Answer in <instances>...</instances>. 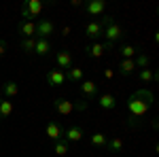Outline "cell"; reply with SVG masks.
Returning <instances> with one entry per match:
<instances>
[{
    "instance_id": "1",
    "label": "cell",
    "mask_w": 159,
    "mask_h": 157,
    "mask_svg": "<svg viewBox=\"0 0 159 157\" xmlns=\"http://www.w3.org/2000/svg\"><path fill=\"white\" fill-rule=\"evenodd\" d=\"M153 102H155L153 91H148V89H138V91H134L132 96L127 98V115H129L127 125L129 127H138L142 123V119L147 117V113L151 110Z\"/></svg>"
},
{
    "instance_id": "2",
    "label": "cell",
    "mask_w": 159,
    "mask_h": 157,
    "mask_svg": "<svg viewBox=\"0 0 159 157\" xmlns=\"http://www.w3.org/2000/svg\"><path fill=\"white\" fill-rule=\"evenodd\" d=\"M102 36L106 38V43L115 45V43H119L125 36V32H123V28L119 24H115L112 17H104L102 19Z\"/></svg>"
},
{
    "instance_id": "3",
    "label": "cell",
    "mask_w": 159,
    "mask_h": 157,
    "mask_svg": "<svg viewBox=\"0 0 159 157\" xmlns=\"http://www.w3.org/2000/svg\"><path fill=\"white\" fill-rule=\"evenodd\" d=\"M45 9V4L40 0H25L21 4V17L24 21H34L36 17H40V13Z\"/></svg>"
},
{
    "instance_id": "4",
    "label": "cell",
    "mask_w": 159,
    "mask_h": 157,
    "mask_svg": "<svg viewBox=\"0 0 159 157\" xmlns=\"http://www.w3.org/2000/svg\"><path fill=\"white\" fill-rule=\"evenodd\" d=\"M112 47L115 45H110V43H91L85 47V53L93 60H100V58H104L106 51H112Z\"/></svg>"
},
{
    "instance_id": "5",
    "label": "cell",
    "mask_w": 159,
    "mask_h": 157,
    "mask_svg": "<svg viewBox=\"0 0 159 157\" xmlns=\"http://www.w3.org/2000/svg\"><path fill=\"white\" fill-rule=\"evenodd\" d=\"M53 109H55V113L61 115V117H70L74 110H76V104L70 102V100H66V98H55V100H53Z\"/></svg>"
},
{
    "instance_id": "6",
    "label": "cell",
    "mask_w": 159,
    "mask_h": 157,
    "mask_svg": "<svg viewBox=\"0 0 159 157\" xmlns=\"http://www.w3.org/2000/svg\"><path fill=\"white\" fill-rule=\"evenodd\" d=\"M45 134H47V138L53 140V142H57V140H64V125H61L60 121L51 119L47 123V127H45Z\"/></svg>"
},
{
    "instance_id": "7",
    "label": "cell",
    "mask_w": 159,
    "mask_h": 157,
    "mask_svg": "<svg viewBox=\"0 0 159 157\" xmlns=\"http://www.w3.org/2000/svg\"><path fill=\"white\" fill-rule=\"evenodd\" d=\"M45 81H47V85H51V87H60L61 83H66V74H64V70H60V68H51V70H47V74H45Z\"/></svg>"
},
{
    "instance_id": "8",
    "label": "cell",
    "mask_w": 159,
    "mask_h": 157,
    "mask_svg": "<svg viewBox=\"0 0 159 157\" xmlns=\"http://www.w3.org/2000/svg\"><path fill=\"white\" fill-rule=\"evenodd\" d=\"M53 32H55L53 21H49V19H40V21H36V38H45V40H47Z\"/></svg>"
},
{
    "instance_id": "9",
    "label": "cell",
    "mask_w": 159,
    "mask_h": 157,
    "mask_svg": "<svg viewBox=\"0 0 159 157\" xmlns=\"http://www.w3.org/2000/svg\"><path fill=\"white\" fill-rule=\"evenodd\" d=\"M64 140L66 142H81L83 140V127H79V125L64 127Z\"/></svg>"
},
{
    "instance_id": "10",
    "label": "cell",
    "mask_w": 159,
    "mask_h": 157,
    "mask_svg": "<svg viewBox=\"0 0 159 157\" xmlns=\"http://www.w3.org/2000/svg\"><path fill=\"white\" fill-rule=\"evenodd\" d=\"M81 91H83L85 100H96V96H98V85H96V81L83 79L81 81Z\"/></svg>"
},
{
    "instance_id": "11",
    "label": "cell",
    "mask_w": 159,
    "mask_h": 157,
    "mask_svg": "<svg viewBox=\"0 0 159 157\" xmlns=\"http://www.w3.org/2000/svg\"><path fill=\"white\" fill-rule=\"evenodd\" d=\"M85 11L91 17H98V15H102V13L106 11V2L104 0H89L85 4Z\"/></svg>"
},
{
    "instance_id": "12",
    "label": "cell",
    "mask_w": 159,
    "mask_h": 157,
    "mask_svg": "<svg viewBox=\"0 0 159 157\" xmlns=\"http://www.w3.org/2000/svg\"><path fill=\"white\" fill-rule=\"evenodd\" d=\"M85 36L91 40V43H98V38L102 36V24L100 21H89L85 25Z\"/></svg>"
},
{
    "instance_id": "13",
    "label": "cell",
    "mask_w": 159,
    "mask_h": 157,
    "mask_svg": "<svg viewBox=\"0 0 159 157\" xmlns=\"http://www.w3.org/2000/svg\"><path fill=\"white\" fill-rule=\"evenodd\" d=\"M17 32L21 38H36V21H21L17 25Z\"/></svg>"
},
{
    "instance_id": "14",
    "label": "cell",
    "mask_w": 159,
    "mask_h": 157,
    "mask_svg": "<svg viewBox=\"0 0 159 157\" xmlns=\"http://www.w3.org/2000/svg\"><path fill=\"white\" fill-rule=\"evenodd\" d=\"M98 106L102 110H112V109H117V98L112 96V94H100L98 96Z\"/></svg>"
},
{
    "instance_id": "15",
    "label": "cell",
    "mask_w": 159,
    "mask_h": 157,
    "mask_svg": "<svg viewBox=\"0 0 159 157\" xmlns=\"http://www.w3.org/2000/svg\"><path fill=\"white\" fill-rule=\"evenodd\" d=\"M55 62H57V66H60L61 70L66 68H72V53L70 51H66V49H61V51H57V55H55Z\"/></svg>"
},
{
    "instance_id": "16",
    "label": "cell",
    "mask_w": 159,
    "mask_h": 157,
    "mask_svg": "<svg viewBox=\"0 0 159 157\" xmlns=\"http://www.w3.org/2000/svg\"><path fill=\"white\" fill-rule=\"evenodd\" d=\"M117 70H119V74H121V76H132V74L136 72L134 60H121L119 64H117Z\"/></svg>"
},
{
    "instance_id": "17",
    "label": "cell",
    "mask_w": 159,
    "mask_h": 157,
    "mask_svg": "<svg viewBox=\"0 0 159 157\" xmlns=\"http://www.w3.org/2000/svg\"><path fill=\"white\" fill-rule=\"evenodd\" d=\"M19 94V85L15 83V81H7V83L2 85V98H7V100H11Z\"/></svg>"
},
{
    "instance_id": "18",
    "label": "cell",
    "mask_w": 159,
    "mask_h": 157,
    "mask_svg": "<svg viewBox=\"0 0 159 157\" xmlns=\"http://www.w3.org/2000/svg\"><path fill=\"white\" fill-rule=\"evenodd\" d=\"M49 51H51L49 40H45V38H36V45H34V55L45 58V55H49Z\"/></svg>"
},
{
    "instance_id": "19",
    "label": "cell",
    "mask_w": 159,
    "mask_h": 157,
    "mask_svg": "<svg viewBox=\"0 0 159 157\" xmlns=\"http://www.w3.org/2000/svg\"><path fill=\"white\" fill-rule=\"evenodd\" d=\"M83 79H85L83 68H68V72H66V81H70V83H81Z\"/></svg>"
},
{
    "instance_id": "20",
    "label": "cell",
    "mask_w": 159,
    "mask_h": 157,
    "mask_svg": "<svg viewBox=\"0 0 159 157\" xmlns=\"http://www.w3.org/2000/svg\"><path fill=\"white\" fill-rule=\"evenodd\" d=\"M136 53H138V49H136L134 45H121V49H119L121 60H134Z\"/></svg>"
},
{
    "instance_id": "21",
    "label": "cell",
    "mask_w": 159,
    "mask_h": 157,
    "mask_svg": "<svg viewBox=\"0 0 159 157\" xmlns=\"http://www.w3.org/2000/svg\"><path fill=\"white\" fill-rule=\"evenodd\" d=\"M138 79L142 81V83H153V81H157V72L155 70H151V68H144V70H140L138 72Z\"/></svg>"
},
{
    "instance_id": "22",
    "label": "cell",
    "mask_w": 159,
    "mask_h": 157,
    "mask_svg": "<svg viewBox=\"0 0 159 157\" xmlns=\"http://www.w3.org/2000/svg\"><path fill=\"white\" fill-rule=\"evenodd\" d=\"M134 64H136V70H138V68L144 70V68H148V64H151V58H148L147 53H136Z\"/></svg>"
},
{
    "instance_id": "23",
    "label": "cell",
    "mask_w": 159,
    "mask_h": 157,
    "mask_svg": "<svg viewBox=\"0 0 159 157\" xmlns=\"http://www.w3.org/2000/svg\"><path fill=\"white\" fill-rule=\"evenodd\" d=\"M11 113H13V102L7 100V98H2L0 100V119H7Z\"/></svg>"
},
{
    "instance_id": "24",
    "label": "cell",
    "mask_w": 159,
    "mask_h": 157,
    "mask_svg": "<svg viewBox=\"0 0 159 157\" xmlns=\"http://www.w3.org/2000/svg\"><path fill=\"white\" fill-rule=\"evenodd\" d=\"M89 142H91L93 146H106V142H108V138H106V136H104L102 132H96L93 136H91V138H89Z\"/></svg>"
},
{
    "instance_id": "25",
    "label": "cell",
    "mask_w": 159,
    "mask_h": 157,
    "mask_svg": "<svg viewBox=\"0 0 159 157\" xmlns=\"http://www.w3.org/2000/svg\"><path fill=\"white\" fill-rule=\"evenodd\" d=\"M106 146H108L110 153H121V151H123V140H121V138H112V140L106 142Z\"/></svg>"
},
{
    "instance_id": "26",
    "label": "cell",
    "mask_w": 159,
    "mask_h": 157,
    "mask_svg": "<svg viewBox=\"0 0 159 157\" xmlns=\"http://www.w3.org/2000/svg\"><path fill=\"white\" fill-rule=\"evenodd\" d=\"M53 151H55V155L64 157L66 153H68V142H66V140H57V142H55V146H53Z\"/></svg>"
},
{
    "instance_id": "27",
    "label": "cell",
    "mask_w": 159,
    "mask_h": 157,
    "mask_svg": "<svg viewBox=\"0 0 159 157\" xmlns=\"http://www.w3.org/2000/svg\"><path fill=\"white\" fill-rule=\"evenodd\" d=\"M34 45H36V38H24L21 40V49L25 53H34Z\"/></svg>"
},
{
    "instance_id": "28",
    "label": "cell",
    "mask_w": 159,
    "mask_h": 157,
    "mask_svg": "<svg viewBox=\"0 0 159 157\" xmlns=\"http://www.w3.org/2000/svg\"><path fill=\"white\" fill-rule=\"evenodd\" d=\"M7 51H9V47H7V43H4V40H0V58H2V55H4Z\"/></svg>"
},
{
    "instance_id": "29",
    "label": "cell",
    "mask_w": 159,
    "mask_h": 157,
    "mask_svg": "<svg viewBox=\"0 0 159 157\" xmlns=\"http://www.w3.org/2000/svg\"><path fill=\"white\" fill-rule=\"evenodd\" d=\"M104 79H112V68H106L104 70Z\"/></svg>"
},
{
    "instance_id": "30",
    "label": "cell",
    "mask_w": 159,
    "mask_h": 157,
    "mask_svg": "<svg viewBox=\"0 0 159 157\" xmlns=\"http://www.w3.org/2000/svg\"><path fill=\"white\" fill-rule=\"evenodd\" d=\"M0 100H2V87H0Z\"/></svg>"
}]
</instances>
